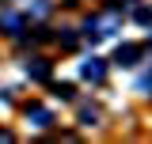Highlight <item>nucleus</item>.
<instances>
[{
    "instance_id": "6",
    "label": "nucleus",
    "mask_w": 152,
    "mask_h": 144,
    "mask_svg": "<svg viewBox=\"0 0 152 144\" xmlns=\"http://www.w3.org/2000/svg\"><path fill=\"white\" fill-rule=\"evenodd\" d=\"M53 95H57V99H72V87H69V84H57Z\"/></svg>"
},
{
    "instance_id": "3",
    "label": "nucleus",
    "mask_w": 152,
    "mask_h": 144,
    "mask_svg": "<svg viewBox=\"0 0 152 144\" xmlns=\"http://www.w3.org/2000/svg\"><path fill=\"white\" fill-rule=\"evenodd\" d=\"M103 76H107V65H103V61H88V65H84V80H91V84H99V80H103Z\"/></svg>"
},
{
    "instance_id": "4",
    "label": "nucleus",
    "mask_w": 152,
    "mask_h": 144,
    "mask_svg": "<svg viewBox=\"0 0 152 144\" xmlns=\"http://www.w3.org/2000/svg\"><path fill=\"white\" fill-rule=\"evenodd\" d=\"M27 76H34V80H50V61H27Z\"/></svg>"
},
{
    "instance_id": "1",
    "label": "nucleus",
    "mask_w": 152,
    "mask_h": 144,
    "mask_svg": "<svg viewBox=\"0 0 152 144\" xmlns=\"http://www.w3.org/2000/svg\"><path fill=\"white\" fill-rule=\"evenodd\" d=\"M27 118H31V121H34L38 129L53 125V114H50V110H46V106H27Z\"/></svg>"
},
{
    "instance_id": "7",
    "label": "nucleus",
    "mask_w": 152,
    "mask_h": 144,
    "mask_svg": "<svg viewBox=\"0 0 152 144\" xmlns=\"http://www.w3.org/2000/svg\"><path fill=\"white\" fill-rule=\"evenodd\" d=\"M137 23H152V8H137Z\"/></svg>"
},
{
    "instance_id": "5",
    "label": "nucleus",
    "mask_w": 152,
    "mask_h": 144,
    "mask_svg": "<svg viewBox=\"0 0 152 144\" xmlns=\"http://www.w3.org/2000/svg\"><path fill=\"white\" fill-rule=\"evenodd\" d=\"M0 27H4L8 34H19V15H12V12H4V15H0Z\"/></svg>"
},
{
    "instance_id": "2",
    "label": "nucleus",
    "mask_w": 152,
    "mask_h": 144,
    "mask_svg": "<svg viewBox=\"0 0 152 144\" xmlns=\"http://www.w3.org/2000/svg\"><path fill=\"white\" fill-rule=\"evenodd\" d=\"M141 53H145L141 46H122V49L114 53V61H118V65H137V57H141Z\"/></svg>"
}]
</instances>
